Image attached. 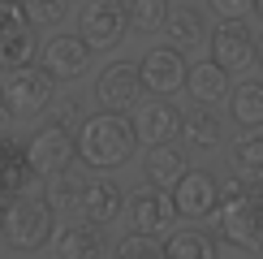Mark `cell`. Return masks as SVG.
<instances>
[{"label": "cell", "instance_id": "obj_1", "mask_svg": "<svg viewBox=\"0 0 263 259\" xmlns=\"http://www.w3.org/2000/svg\"><path fill=\"white\" fill-rule=\"evenodd\" d=\"M138 147L142 143H138L134 117H125V113H91L78 125V160L91 173H112V169L129 164Z\"/></svg>", "mask_w": 263, "mask_h": 259}, {"label": "cell", "instance_id": "obj_2", "mask_svg": "<svg viewBox=\"0 0 263 259\" xmlns=\"http://www.w3.org/2000/svg\"><path fill=\"white\" fill-rule=\"evenodd\" d=\"M216 220H220V237H224L229 246L259 255L263 251V181L229 177L224 186H220Z\"/></svg>", "mask_w": 263, "mask_h": 259}, {"label": "cell", "instance_id": "obj_3", "mask_svg": "<svg viewBox=\"0 0 263 259\" xmlns=\"http://www.w3.org/2000/svg\"><path fill=\"white\" fill-rule=\"evenodd\" d=\"M0 237H5V246H9V251H17V255L43 251V246L57 237V208H52L43 194H35V190L13 194L9 208H5Z\"/></svg>", "mask_w": 263, "mask_h": 259}, {"label": "cell", "instance_id": "obj_4", "mask_svg": "<svg viewBox=\"0 0 263 259\" xmlns=\"http://www.w3.org/2000/svg\"><path fill=\"white\" fill-rule=\"evenodd\" d=\"M52 100H57V78H52L39 61L0 73V108H5V117H13V121L39 117Z\"/></svg>", "mask_w": 263, "mask_h": 259}, {"label": "cell", "instance_id": "obj_5", "mask_svg": "<svg viewBox=\"0 0 263 259\" xmlns=\"http://www.w3.org/2000/svg\"><path fill=\"white\" fill-rule=\"evenodd\" d=\"M26 160H30V169H35L43 181L65 173L69 164H78V130L43 121L35 134L26 138Z\"/></svg>", "mask_w": 263, "mask_h": 259}, {"label": "cell", "instance_id": "obj_6", "mask_svg": "<svg viewBox=\"0 0 263 259\" xmlns=\"http://www.w3.org/2000/svg\"><path fill=\"white\" fill-rule=\"evenodd\" d=\"M39 61V35L22 0H0V73Z\"/></svg>", "mask_w": 263, "mask_h": 259}, {"label": "cell", "instance_id": "obj_7", "mask_svg": "<svg viewBox=\"0 0 263 259\" xmlns=\"http://www.w3.org/2000/svg\"><path fill=\"white\" fill-rule=\"evenodd\" d=\"M78 35L91 52L121 48V39L129 35V9L125 0H86L78 13Z\"/></svg>", "mask_w": 263, "mask_h": 259}, {"label": "cell", "instance_id": "obj_8", "mask_svg": "<svg viewBox=\"0 0 263 259\" xmlns=\"http://www.w3.org/2000/svg\"><path fill=\"white\" fill-rule=\"evenodd\" d=\"M129 220H134V233H147V237H168L177 229L181 212L173 203V190H160V186H142L129 194Z\"/></svg>", "mask_w": 263, "mask_h": 259}, {"label": "cell", "instance_id": "obj_9", "mask_svg": "<svg viewBox=\"0 0 263 259\" xmlns=\"http://www.w3.org/2000/svg\"><path fill=\"white\" fill-rule=\"evenodd\" d=\"M185 73H190V65H185V52L177 48H151L147 57L138 61V78H142V91L160 95V100H168L173 91H181L185 86Z\"/></svg>", "mask_w": 263, "mask_h": 259}, {"label": "cell", "instance_id": "obj_10", "mask_svg": "<svg viewBox=\"0 0 263 259\" xmlns=\"http://www.w3.org/2000/svg\"><path fill=\"white\" fill-rule=\"evenodd\" d=\"M142 95V78H138V65L129 61H112L108 69L95 78V104L100 113H129Z\"/></svg>", "mask_w": 263, "mask_h": 259}, {"label": "cell", "instance_id": "obj_11", "mask_svg": "<svg viewBox=\"0 0 263 259\" xmlns=\"http://www.w3.org/2000/svg\"><path fill=\"white\" fill-rule=\"evenodd\" d=\"M173 203L185 220H203V216H216L220 208V181L207 169H185V177L173 186Z\"/></svg>", "mask_w": 263, "mask_h": 259}, {"label": "cell", "instance_id": "obj_12", "mask_svg": "<svg viewBox=\"0 0 263 259\" xmlns=\"http://www.w3.org/2000/svg\"><path fill=\"white\" fill-rule=\"evenodd\" d=\"M39 65L57 82H73V78H82L86 65H91V48L82 43V35H52L39 48Z\"/></svg>", "mask_w": 263, "mask_h": 259}, {"label": "cell", "instance_id": "obj_13", "mask_svg": "<svg viewBox=\"0 0 263 259\" xmlns=\"http://www.w3.org/2000/svg\"><path fill=\"white\" fill-rule=\"evenodd\" d=\"M181 108L173 104V100H147V104H138V113H134V130H138V143L142 147H164V143H173V138L181 134Z\"/></svg>", "mask_w": 263, "mask_h": 259}, {"label": "cell", "instance_id": "obj_14", "mask_svg": "<svg viewBox=\"0 0 263 259\" xmlns=\"http://www.w3.org/2000/svg\"><path fill=\"white\" fill-rule=\"evenodd\" d=\"M212 61L229 73H242L255 65V35L242 26V22H220L212 30Z\"/></svg>", "mask_w": 263, "mask_h": 259}, {"label": "cell", "instance_id": "obj_15", "mask_svg": "<svg viewBox=\"0 0 263 259\" xmlns=\"http://www.w3.org/2000/svg\"><path fill=\"white\" fill-rule=\"evenodd\" d=\"M35 181H43L26 160V143H17L13 134H0V199L35 190Z\"/></svg>", "mask_w": 263, "mask_h": 259}, {"label": "cell", "instance_id": "obj_16", "mask_svg": "<svg viewBox=\"0 0 263 259\" xmlns=\"http://www.w3.org/2000/svg\"><path fill=\"white\" fill-rule=\"evenodd\" d=\"M86 164H69L65 173L57 177H48V190H43V199L57 208V216H73V220H82V194H86Z\"/></svg>", "mask_w": 263, "mask_h": 259}, {"label": "cell", "instance_id": "obj_17", "mask_svg": "<svg viewBox=\"0 0 263 259\" xmlns=\"http://www.w3.org/2000/svg\"><path fill=\"white\" fill-rule=\"evenodd\" d=\"M52 255H57V259H100L104 255L100 225L69 220L65 229H57V237H52Z\"/></svg>", "mask_w": 263, "mask_h": 259}, {"label": "cell", "instance_id": "obj_18", "mask_svg": "<svg viewBox=\"0 0 263 259\" xmlns=\"http://www.w3.org/2000/svg\"><path fill=\"white\" fill-rule=\"evenodd\" d=\"M185 91H190V100L199 104V108H212V104H220L229 100V69H220L216 61H194L190 65V73H185Z\"/></svg>", "mask_w": 263, "mask_h": 259}, {"label": "cell", "instance_id": "obj_19", "mask_svg": "<svg viewBox=\"0 0 263 259\" xmlns=\"http://www.w3.org/2000/svg\"><path fill=\"white\" fill-rule=\"evenodd\" d=\"M125 199L129 194H121L112 186V181H104V177H91L86 181V194H82V220H91V225H112L117 216L125 212Z\"/></svg>", "mask_w": 263, "mask_h": 259}, {"label": "cell", "instance_id": "obj_20", "mask_svg": "<svg viewBox=\"0 0 263 259\" xmlns=\"http://www.w3.org/2000/svg\"><path fill=\"white\" fill-rule=\"evenodd\" d=\"M164 259H220V251H216V237L207 229L185 225V229H173L164 237Z\"/></svg>", "mask_w": 263, "mask_h": 259}, {"label": "cell", "instance_id": "obj_21", "mask_svg": "<svg viewBox=\"0 0 263 259\" xmlns=\"http://www.w3.org/2000/svg\"><path fill=\"white\" fill-rule=\"evenodd\" d=\"M147 186H160V190H173L177 181L185 177V156L181 147L164 143V147H147Z\"/></svg>", "mask_w": 263, "mask_h": 259}, {"label": "cell", "instance_id": "obj_22", "mask_svg": "<svg viewBox=\"0 0 263 259\" xmlns=\"http://www.w3.org/2000/svg\"><path fill=\"white\" fill-rule=\"evenodd\" d=\"M229 117L242 130H263V82L246 78L229 91Z\"/></svg>", "mask_w": 263, "mask_h": 259}, {"label": "cell", "instance_id": "obj_23", "mask_svg": "<svg viewBox=\"0 0 263 259\" xmlns=\"http://www.w3.org/2000/svg\"><path fill=\"white\" fill-rule=\"evenodd\" d=\"M164 35H168V48L177 52H194L203 43V13L190 5L168 9V22H164Z\"/></svg>", "mask_w": 263, "mask_h": 259}, {"label": "cell", "instance_id": "obj_24", "mask_svg": "<svg viewBox=\"0 0 263 259\" xmlns=\"http://www.w3.org/2000/svg\"><path fill=\"white\" fill-rule=\"evenodd\" d=\"M233 169L242 181H263V130H250L233 143Z\"/></svg>", "mask_w": 263, "mask_h": 259}, {"label": "cell", "instance_id": "obj_25", "mask_svg": "<svg viewBox=\"0 0 263 259\" xmlns=\"http://www.w3.org/2000/svg\"><path fill=\"white\" fill-rule=\"evenodd\" d=\"M181 138L199 151H212V147H220V121L207 108H194V113L181 117Z\"/></svg>", "mask_w": 263, "mask_h": 259}, {"label": "cell", "instance_id": "obj_26", "mask_svg": "<svg viewBox=\"0 0 263 259\" xmlns=\"http://www.w3.org/2000/svg\"><path fill=\"white\" fill-rule=\"evenodd\" d=\"M125 9H129V30H138V35H156L168 22V0H129Z\"/></svg>", "mask_w": 263, "mask_h": 259}, {"label": "cell", "instance_id": "obj_27", "mask_svg": "<svg viewBox=\"0 0 263 259\" xmlns=\"http://www.w3.org/2000/svg\"><path fill=\"white\" fill-rule=\"evenodd\" d=\"M112 259H164V242L160 237H147V233H125L117 242Z\"/></svg>", "mask_w": 263, "mask_h": 259}, {"label": "cell", "instance_id": "obj_28", "mask_svg": "<svg viewBox=\"0 0 263 259\" xmlns=\"http://www.w3.org/2000/svg\"><path fill=\"white\" fill-rule=\"evenodd\" d=\"M22 5H26L35 26H61L65 13H69V0H22Z\"/></svg>", "mask_w": 263, "mask_h": 259}, {"label": "cell", "instance_id": "obj_29", "mask_svg": "<svg viewBox=\"0 0 263 259\" xmlns=\"http://www.w3.org/2000/svg\"><path fill=\"white\" fill-rule=\"evenodd\" d=\"M48 121H57V125H69V130H78L86 121V113H82V104L73 100V95H57V100L48 104Z\"/></svg>", "mask_w": 263, "mask_h": 259}, {"label": "cell", "instance_id": "obj_30", "mask_svg": "<svg viewBox=\"0 0 263 259\" xmlns=\"http://www.w3.org/2000/svg\"><path fill=\"white\" fill-rule=\"evenodd\" d=\"M207 9L220 22H242L246 13H255V0H207Z\"/></svg>", "mask_w": 263, "mask_h": 259}, {"label": "cell", "instance_id": "obj_31", "mask_svg": "<svg viewBox=\"0 0 263 259\" xmlns=\"http://www.w3.org/2000/svg\"><path fill=\"white\" fill-rule=\"evenodd\" d=\"M255 65H259V69H263V35L255 39Z\"/></svg>", "mask_w": 263, "mask_h": 259}, {"label": "cell", "instance_id": "obj_32", "mask_svg": "<svg viewBox=\"0 0 263 259\" xmlns=\"http://www.w3.org/2000/svg\"><path fill=\"white\" fill-rule=\"evenodd\" d=\"M5 208H9V199H0V225H5Z\"/></svg>", "mask_w": 263, "mask_h": 259}, {"label": "cell", "instance_id": "obj_33", "mask_svg": "<svg viewBox=\"0 0 263 259\" xmlns=\"http://www.w3.org/2000/svg\"><path fill=\"white\" fill-rule=\"evenodd\" d=\"M255 13H259V17H263V0H255Z\"/></svg>", "mask_w": 263, "mask_h": 259}, {"label": "cell", "instance_id": "obj_34", "mask_svg": "<svg viewBox=\"0 0 263 259\" xmlns=\"http://www.w3.org/2000/svg\"><path fill=\"white\" fill-rule=\"evenodd\" d=\"M78 5H86V0H78Z\"/></svg>", "mask_w": 263, "mask_h": 259}]
</instances>
